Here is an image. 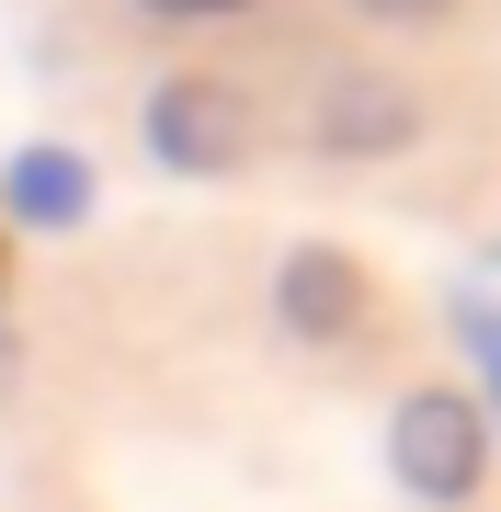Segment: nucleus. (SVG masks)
I'll list each match as a JSON object with an SVG mask.
<instances>
[{
    "mask_svg": "<svg viewBox=\"0 0 501 512\" xmlns=\"http://www.w3.org/2000/svg\"><path fill=\"white\" fill-rule=\"evenodd\" d=\"M0 217L12 228H80L92 217V171H80L69 148H23V160L0 171Z\"/></svg>",
    "mask_w": 501,
    "mask_h": 512,
    "instance_id": "nucleus-1",
    "label": "nucleus"
},
{
    "mask_svg": "<svg viewBox=\"0 0 501 512\" xmlns=\"http://www.w3.org/2000/svg\"><path fill=\"white\" fill-rule=\"evenodd\" d=\"M149 137H160V160L205 171V160H228V103L217 92H160L149 103Z\"/></svg>",
    "mask_w": 501,
    "mask_h": 512,
    "instance_id": "nucleus-2",
    "label": "nucleus"
}]
</instances>
